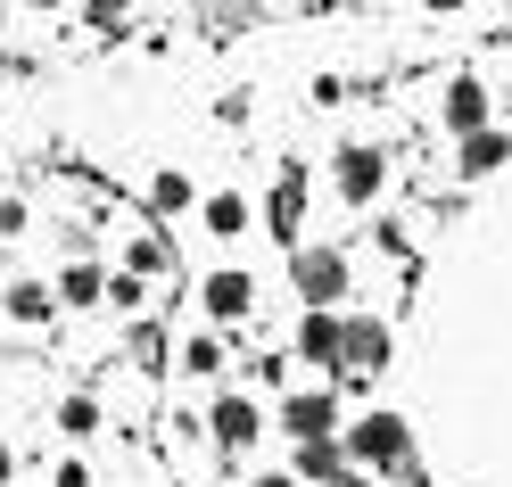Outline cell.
Listing matches in <instances>:
<instances>
[{
    "instance_id": "cell-1",
    "label": "cell",
    "mask_w": 512,
    "mask_h": 487,
    "mask_svg": "<svg viewBox=\"0 0 512 487\" xmlns=\"http://www.w3.org/2000/svg\"><path fill=\"white\" fill-rule=\"evenodd\" d=\"M290 289L306 314H331L347 298V256L339 248H290Z\"/></svg>"
},
{
    "instance_id": "cell-2",
    "label": "cell",
    "mask_w": 512,
    "mask_h": 487,
    "mask_svg": "<svg viewBox=\"0 0 512 487\" xmlns=\"http://www.w3.org/2000/svg\"><path fill=\"white\" fill-rule=\"evenodd\" d=\"M405 454H413V438L397 413H364L347 430V463H364V471H405Z\"/></svg>"
},
{
    "instance_id": "cell-3",
    "label": "cell",
    "mask_w": 512,
    "mask_h": 487,
    "mask_svg": "<svg viewBox=\"0 0 512 487\" xmlns=\"http://www.w3.org/2000/svg\"><path fill=\"white\" fill-rule=\"evenodd\" d=\"M380 182H389V157L380 149H339V199L347 207H372Z\"/></svg>"
},
{
    "instance_id": "cell-4",
    "label": "cell",
    "mask_w": 512,
    "mask_h": 487,
    "mask_svg": "<svg viewBox=\"0 0 512 487\" xmlns=\"http://www.w3.org/2000/svg\"><path fill=\"white\" fill-rule=\"evenodd\" d=\"M331 421H339V397H331V388H298V397L281 405V430H290L298 446H306V438H331Z\"/></svg>"
},
{
    "instance_id": "cell-5",
    "label": "cell",
    "mask_w": 512,
    "mask_h": 487,
    "mask_svg": "<svg viewBox=\"0 0 512 487\" xmlns=\"http://www.w3.org/2000/svg\"><path fill=\"white\" fill-rule=\"evenodd\" d=\"M380 364H389V331H380V322H347V347H339V372H347V380H372Z\"/></svg>"
},
{
    "instance_id": "cell-6",
    "label": "cell",
    "mask_w": 512,
    "mask_h": 487,
    "mask_svg": "<svg viewBox=\"0 0 512 487\" xmlns=\"http://www.w3.org/2000/svg\"><path fill=\"white\" fill-rule=\"evenodd\" d=\"M207 421H215V438L232 446V454H240V446H256V438H265V413H256L248 397H223V405H215Z\"/></svg>"
},
{
    "instance_id": "cell-7",
    "label": "cell",
    "mask_w": 512,
    "mask_h": 487,
    "mask_svg": "<svg viewBox=\"0 0 512 487\" xmlns=\"http://www.w3.org/2000/svg\"><path fill=\"white\" fill-rule=\"evenodd\" d=\"M446 124H455L463 141H471V133H488V91H479L471 75H463V83H446Z\"/></svg>"
},
{
    "instance_id": "cell-8",
    "label": "cell",
    "mask_w": 512,
    "mask_h": 487,
    "mask_svg": "<svg viewBox=\"0 0 512 487\" xmlns=\"http://www.w3.org/2000/svg\"><path fill=\"white\" fill-rule=\"evenodd\" d=\"M339 347H347V322H331V314H306L298 322V355H306V364H339Z\"/></svg>"
},
{
    "instance_id": "cell-9",
    "label": "cell",
    "mask_w": 512,
    "mask_h": 487,
    "mask_svg": "<svg viewBox=\"0 0 512 487\" xmlns=\"http://www.w3.org/2000/svg\"><path fill=\"white\" fill-rule=\"evenodd\" d=\"M298 479H323V487L347 479V446H339V438H306V446H298Z\"/></svg>"
},
{
    "instance_id": "cell-10",
    "label": "cell",
    "mask_w": 512,
    "mask_h": 487,
    "mask_svg": "<svg viewBox=\"0 0 512 487\" xmlns=\"http://www.w3.org/2000/svg\"><path fill=\"white\" fill-rule=\"evenodd\" d=\"M265 215H273V232L290 240V248H306V240H298V215H306V182H298V174H281V190H273Z\"/></svg>"
},
{
    "instance_id": "cell-11",
    "label": "cell",
    "mask_w": 512,
    "mask_h": 487,
    "mask_svg": "<svg viewBox=\"0 0 512 487\" xmlns=\"http://www.w3.org/2000/svg\"><path fill=\"white\" fill-rule=\"evenodd\" d=\"M504 157H512V133H471V141H463V157H455V166H463V174L479 182V174H496Z\"/></svg>"
},
{
    "instance_id": "cell-12",
    "label": "cell",
    "mask_w": 512,
    "mask_h": 487,
    "mask_svg": "<svg viewBox=\"0 0 512 487\" xmlns=\"http://www.w3.org/2000/svg\"><path fill=\"white\" fill-rule=\"evenodd\" d=\"M207 314L215 322H240L248 314V273H207Z\"/></svg>"
},
{
    "instance_id": "cell-13",
    "label": "cell",
    "mask_w": 512,
    "mask_h": 487,
    "mask_svg": "<svg viewBox=\"0 0 512 487\" xmlns=\"http://www.w3.org/2000/svg\"><path fill=\"white\" fill-rule=\"evenodd\" d=\"M58 298H67V306H100V298H108V273H100V265H67Z\"/></svg>"
},
{
    "instance_id": "cell-14",
    "label": "cell",
    "mask_w": 512,
    "mask_h": 487,
    "mask_svg": "<svg viewBox=\"0 0 512 487\" xmlns=\"http://www.w3.org/2000/svg\"><path fill=\"white\" fill-rule=\"evenodd\" d=\"M199 215H207V232H215V240H240V232H248V207H240V199H207Z\"/></svg>"
},
{
    "instance_id": "cell-15",
    "label": "cell",
    "mask_w": 512,
    "mask_h": 487,
    "mask_svg": "<svg viewBox=\"0 0 512 487\" xmlns=\"http://www.w3.org/2000/svg\"><path fill=\"white\" fill-rule=\"evenodd\" d=\"M9 314H17V322H50V289H42V281H17V289H9Z\"/></svg>"
},
{
    "instance_id": "cell-16",
    "label": "cell",
    "mask_w": 512,
    "mask_h": 487,
    "mask_svg": "<svg viewBox=\"0 0 512 487\" xmlns=\"http://www.w3.org/2000/svg\"><path fill=\"white\" fill-rule=\"evenodd\" d=\"M58 430H67V438H91V430H100V405H91V397H67V405H58Z\"/></svg>"
},
{
    "instance_id": "cell-17",
    "label": "cell",
    "mask_w": 512,
    "mask_h": 487,
    "mask_svg": "<svg viewBox=\"0 0 512 487\" xmlns=\"http://www.w3.org/2000/svg\"><path fill=\"white\" fill-rule=\"evenodd\" d=\"M182 364L199 372V380H215V372H223V339H190V347H182Z\"/></svg>"
},
{
    "instance_id": "cell-18",
    "label": "cell",
    "mask_w": 512,
    "mask_h": 487,
    "mask_svg": "<svg viewBox=\"0 0 512 487\" xmlns=\"http://www.w3.org/2000/svg\"><path fill=\"white\" fill-rule=\"evenodd\" d=\"M149 199L174 215V207H190V182H182V174H157V182H149Z\"/></svg>"
},
{
    "instance_id": "cell-19",
    "label": "cell",
    "mask_w": 512,
    "mask_h": 487,
    "mask_svg": "<svg viewBox=\"0 0 512 487\" xmlns=\"http://www.w3.org/2000/svg\"><path fill=\"white\" fill-rule=\"evenodd\" d=\"M133 9V0H83V25H100V34H116V17Z\"/></svg>"
},
{
    "instance_id": "cell-20",
    "label": "cell",
    "mask_w": 512,
    "mask_h": 487,
    "mask_svg": "<svg viewBox=\"0 0 512 487\" xmlns=\"http://www.w3.org/2000/svg\"><path fill=\"white\" fill-rule=\"evenodd\" d=\"M133 273H166V240H133Z\"/></svg>"
},
{
    "instance_id": "cell-21",
    "label": "cell",
    "mask_w": 512,
    "mask_h": 487,
    "mask_svg": "<svg viewBox=\"0 0 512 487\" xmlns=\"http://www.w3.org/2000/svg\"><path fill=\"white\" fill-rule=\"evenodd\" d=\"M157 347H166V331H157V322H141V331H133V355H141V364H157Z\"/></svg>"
},
{
    "instance_id": "cell-22",
    "label": "cell",
    "mask_w": 512,
    "mask_h": 487,
    "mask_svg": "<svg viewBox=\"0 0 512 487\" xmlns=\"http://www.w3.org/2000/svg\"><path fill=\"white\" fill-rule=\"evenodd\" d=\"M256 487H298V471H265V479H256Z\"/></svg>"
},
{
    "instance_id": "cell-23",
    "label": "cell",
    "mask_w": 512,
    "mask_h": 487,
    "mask_svg": "<svg viewBox=\"0 0 512 487\" xmlns=\"http://www.w3.org/2000/svg\"><path fill=\"white\" fill-rule=\"evenodd\" d=\"M331 487H372V479H364V471H347V479H331Z\"/></svg>"
},
{
    "instance_id": "cell-24",
    "label": "cell",
    "mask_w": 512,
    "mask_h": 487,
    "mask_svg": "<svg viewBox=\"0 0 512 487\" xmlns=\"http://www.w3.org/2000/svg\"><path fill=\"white\" fill-rule=\"evenodd\" d=\"M9 471H17V454H9V446H0V479H9Z\"/></svg>"
},
{
    "instance_id": "cell-25",
    "label": "cell",
    "mask_w": 512,
    "mask_h": 487,
    "mask_svg": "<svg viewBox=\"0 0 512 487\" xmlns=\"http://www.w3.org/2000/svg\"><path fill=\"white\" fill-rule=\"evenodd\" d=\"M422 9H463V0H422Z\"/></svg>"
},
{
    "instance_id": "cell-26",
    "label": "cell",
    "mask_w": 512,
    "mask_h": 487,
    "mask_svg": "<svg viewBox=\"0 0 512 487\" xmlns=\"http://www.w3.org/2000/svg\"><path fill=\"white\" fill-rule=\"evenodd\" d=\"M0 314H9V298H0Z\"/></svg>"
}]
</instances>
